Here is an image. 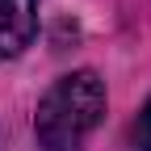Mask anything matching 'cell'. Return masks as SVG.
I'll use <instances>...</instances> for the list:
<instances>
[{
  "label": "cell",
  "mask_w": 151,
  "mask_h": 151,
  "mask_svg": "<svg viewBox=\"0 0 151 151\" xmlns=\"http://www.w3.org/2000/svg\"><path fill=\"white\" fill-rule=\"evenodd\" d=\"M105 113V84L97 71H67L59 76L46 97L38 101L34 113V134L46 151H80L88 134L101 126Z\"/></svg>",
  "instance_id": "obj_1"
},
{
  "label": "cell",
  "mask_w": 151,
  "mask_h": 151,
  "mask_svg": "<svg viewBox=\"0 0 151 151\" xmlns=\"http://www.w3.org/2000/svg\"><path fill=\"white\" fill-rule=\"evenodd\" d=\"M38 34V0H0V59L21 55Z\"/></svg>",
  "instance_id": "obj_2"
},
{
  "label": "cell",
  "mask_w": 151,
  "mask_h": 151,
  "mask_svg": "<svg viewBox=\"0 0 151 151\" xmlns=\"http://www.w3.org/2000/svg\"><path fill=\"white\" fill-rule=\"evenodd\" d=\"M130 151H151V97H147V105L139 109L134 126H130Z\"/></svg>",
  "instance_id": "obj_3"
}]
</instances>
